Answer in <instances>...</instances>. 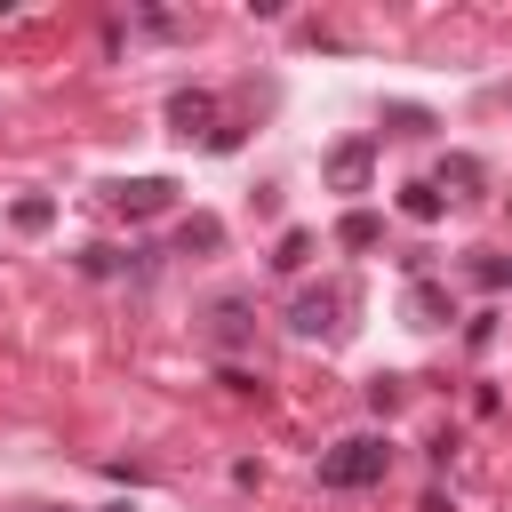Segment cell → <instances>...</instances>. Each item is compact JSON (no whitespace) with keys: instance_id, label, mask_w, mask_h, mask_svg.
I'll return each instance as SVG.
<instances>
[{"instance_id":"obj_1","label":"cell","mask_w":512,"mask_h":512,"mask_svg":"<svg viewBox=\"0 0 512 512\" xmlns=\"http://www.w3.org/2000/svg\"><path fill=\"white\" fill-rule=\"evenodd\" d=\"M384 472H392V440H376V432L336 440V448L320 456V488H376Z\"/></svg>"},{"instance_id":"obj_2","label":"cell","mask_w":512,"mask_h":512,"mask_svg":"<svg viewBox=\"0 0 512 512\" xmlns=\"http://www.w3.org/2000/svg\"><path fill=\"white\" fill-rule=\"evenodd\" d=\"M168 176H136V184H112V208H128V216H152V208H168Z\"/></svg>"},{"instance_id":"obj_3","label":"cell","mask_w":512,"mask_h":512,"mask_svg":"<svg viewBox=\"0 0 512 512\" xmlns=\"http://www.w3.org/2000/svg\"><path fill=\"white\" fill-rule=\"evenodd\" d=\"M168 120H176V136H200L216 120V96H200V88L192 96H168Z\"/></svg>"},{"instance_id":"obj_4","label":"cell","mask_w":512,"mask_h":512,"mask_svg":"<svg viewBox=\"0 0 512 512\" xmlns=\"http://www.w3.org/2000/svg\"><path fill=\"white\" fill-rule=\"evenodd\" d=\"M328 176H336L344 192H360V184H368V144H336V152H328Z\"/></svg>"},{"instance_id":"obj_5","label":"cell","mask_w":512,"mask_h":512,"mask_svg":"<svg viewBox=\"0 0 512 512\" xmlns=\"http://www.w3.org/2000/svg\"><path fill=\"white\" fill-rule=\"evenodd\" d=\"M328 312H336V296H296V312H288V320H296V336H328V328H336Z\"/></svg>"},{"instance_id":"obj_6","label":"cell","mask_w":512,"mask_h":512,"mask_svg":"<svg viewBox=\"0 0 512 512\" xmlns=\"http://www.w3.org/2000/svg\"><path fill=\"white\" fill-rule=\"evenodd\" d=\"M376 232H384V224H376L368 208H352V216L336 224V240H344V248H376Z\"/></svg>"},{"instance_id":"obj_7","label":"cell","mask_w":512,"mask_h":512,"mask_svg":"<svg viewBox=\"0 0 512 512\" xmlns=\"http://www.w3.org/2000/svg\"><path fill=\"white\" fill-rule=\"evenodd\" d=\"M400 208H408L416 224H432V216H440V192H432V184H408V192H400Z\"/></svg>"},{"instance_id":"obj_8","label":"cell","mask_w":512,"mask_h":512,"mask_svg":"<svg viewBox=\"0 0 512 512\" xmlns=\"http://www.w3.org/2000/svg\"><path fill=\"white\" fill-rule=\"evenodd\" d=\"M304 256H312V240H304V232H288V240H280V256H272V264H280V272H296V264H304Z\"/></svg>"}]
</instances>
